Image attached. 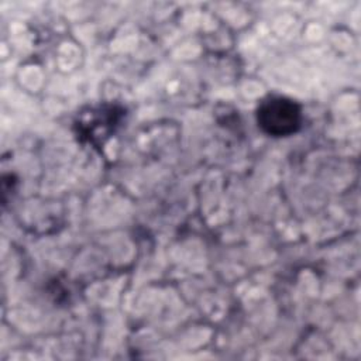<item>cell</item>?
Masks as SVG:
<instances>
[{
    "label": "cell",
    "instance_id": "6da1fadb",
    "mask_svg": "<svg viewBox=\"0 0 361 361\" xmlns=\"http://www.w3.org/2000/svg\"><path fill=\"white\" fill-rule=\"evenodd\" d=\"M257 118L265 133L275 137L289 135L300 126V109L289 99L269 97L259 104Z\"/></svg>",
    "mask_w": 361,
    "mask_h": 361
}]
</instances>
